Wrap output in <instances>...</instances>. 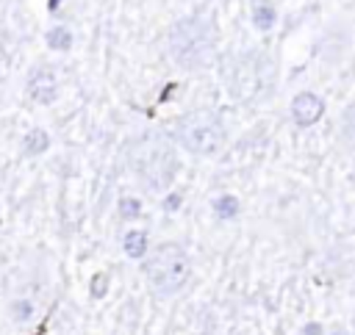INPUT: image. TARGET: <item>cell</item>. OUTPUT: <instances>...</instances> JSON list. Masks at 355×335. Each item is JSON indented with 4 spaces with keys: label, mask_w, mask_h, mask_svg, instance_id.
<instances>
[{
    "label": "cell",
    "mask_w": 355,
    "mask_h": 335,
    "mask_svg": "<svg viewBox=\"0 0 355 335\" xmlns=\"http://www.w3.org/2000/svg\"><path fill=\"white\" fill-rule=\"evenodd\" d=\"M122 249L128 252V257H144V252H147V233L144 230H128L122 235Z\"/></svg>",
    "instance_id": "cell-8"
},
{
    "label": "cell",
    "mask_w": 355,
    "mask_h": 335,
    "mask_svg": "<svg viewBox=\"0 0 355 335\" xmlns=\"http://www.w3.org/2000/svg\"><path fill=\"white\" fill-rule=\"evenodd\" d=\"M11 310H14V318L25 321V318H31V310H33V305H31V302H14V305H11Z\"/></svg>",
    "instance_id": "cell-16"
},
{
    "label": "cell",
    "mask_w": 355,
    "mask_h": 335,
    "mask_svg": "<svg viewBox=\"0 0 355 335\" xmlns=\"http://www.w3.org/2000/svg\"><path fill=\"white\" fill-rule=\"evenodd\" d=\"M211 208H214V216H216V219L227 221V219H233V216L239 213V199H236L233 194H222V197L214 199Z\"/></svg>",
    "instance_id": "cell-10"
},
{
    "label": "cell",
    "mask_w": 355,
    "mask_h": 335,
    "mask_svg": "<svg viewBox=\"0 0 355 335\" xmlns=\"http://www.w3.org/2000/svg\"><path fill=\"white\" fill-rule=\"evenodd\" d=\"M175 138L191 155L211 158L225 147L227 133H225V125H222L219 114H214L208 108H197V111L180 116V122L175 127Z\"/></svg>",
    "instance_id": "cell-5"
},
{
    "label": "cell",
    "mask_w": 355,
    "mask_h": 335,
    "mask_svg": "<svg viewBox=\"0 0 355 335\" xmlns=\"http://www.w3.org/2000/svg\"><path fill=\"white\" fill-rule=\"evenodd\" d=\"M275 19H277V11H275L269 3H258V6L252 8V22H255L258 30H272Z\"/></svg>",
    "instance_id": "cell-12"
},
{
    "label": "cell",
    "mask_w": 355,
    "mask_h": 335,
    "mask_svg": "<svg viewBox=\"0 0 355 335\" xmlns=\"http://www.w3.org/2000/svg\"><path fill=\"white\" fill-rule=\"evenodd\" d=\"M305 335H322V327L319 324H308L305 327Z\"/></svg>",
    "instance_id": "cell-18"
},
{
    "label": "cell",
    "mask_w": 355,
    "mask_h": 335,
    "mask_svg": "<svg viewBox=\"0 0 355 335\" xmlns=\"http://www.w3.org/2000/svg\"><path fill=\"white\" fill-rule=\"evenodd\" d=\"M178 205H180V197H178V194H169V199L164 202V208H169V210H175Z\"/></svg>",
    "instance_id": "cell-17"
},
{
    "label": "cell",
    "mask_w": 355,
    "mask_h": 335,
    "mask_svg": "<svg viewBox=\"0 0 355 335\" xmlns=\"http://www.w3.org/2000/svg\"><path fill=\"white\" fill-rule=\"evenodd\" d=\"M330 335H349V332H330Z\"/></svg>",
    "instance_id": "cell-19"
},
{
    "label": "cell",
    "mask_w": 355,
    "mask_h": 335,
    "mask_svg": "<svg viewBox=\"0 0 355 335\" xmlns=\"http://www.w3.org/2000/svg\"><path fill=\"white\" fill-rule=\"evenodd\" d=\"M47 47L55 50V53H67V50L72 47V33H69L64 25L50 28V30H47Z\"/></svg>",
    "instance_id": "cell-11"
},
{
    "label": "cell",
    "mask_w": 355,
    "mask_h": 335,
    "mask_svg": "<svg viewBox=\"0 0 355 335\" xmlns=\"http://www.w3.org/2000/svg\"><path fill=\"white\" fill-rule=\"evenodd\" d=\"M128 166L147 188L164 191L178 174V155L164 136L144 133L128 144Z\"/></svg>",
    "instance_id": "cell-1"
},
{
    "label": "cell",
    "mask_w": 355,
    "mask_h": 335,
    "mask_svg": "<svg viewBox=\"0 0 355 335\" xmlns=\"http://www.w3.org/2000/svg\"><path fill=\"white\" fill-rule=\"evenodd\" d=\"M105 291H108V274L105 271H97L92 277V296L100 299V296H105Z\"/></svg>",
    "instance_id": "cell-15"
},
{
    "label": "cell",
    "mask_w": 355,
    "mask_h": 335,
    "mask_svg": "<svg viewBox=\"0 0 355 335\" xmlns=\"http://www.w3.org/2000/svg\"><path fill=\"white\" fill-rule=\"evenodd\" d=\"M25 89H28V97H31V100H36V102H42V105H50V102L55 100V94H58V83H55L53 69H47V66L33 69V72L28 75Z\"/></svg>",
    "instance_id": "cell-7"
},
{
    "label": "cell",
    "mask_w": 355,
    "mask_h": 335,
    "mask_svg": "<svg viewBox=\"0 0 355 335\" xmlns=\"http://www.w3.org/2000/svg\"><path fill=\"white\" fill-rule=\"evenodd\" d=\"M166 50H169V58L180 69H186V72L205 69L216 53L214 25L200 17L178 19L166 33Z\"/></svg>",
    "instance_id": "cell-2"
},
{
    "label": "cell",
    "mask_w": 355,
    "mask_h": 335,
    "mask_svg": "<svg viewBox=\"0 0 355 335\" xmlns=\"http://www.w3.org/2000/svg\"><path fill=\"white\" fill-rule=\"evenodd\" d=\"M341 133H344L347 144L355 147V102H352V105L344 111V116H341Z\"/></svg>",
    "instance_id": "cell-13"
},
{
    "label": "cell",
    "mask_w": 355,
    "mask_h": 335,
    "mask_svg": "<svg viewBox=\"0 0 355 335\" xmlns=\"http://www.w3.org/2000/svg\"><path fill=\"white\" fill-rule=\"evenodd\" d=\"M222 78L233 97H239L244 102H255L269 94V89L275 83V64L263 53L247 50V53H241L236 58L230 55L225 61Z\"/></svg>",
    "instance_id": "cell-3"
},
{
    "label": "cell",
    "mask_w": 355,
    "mask_h": 335,
    "mask_svg": "<svg viewBox=\"0 0 355 335\" xmlns=\"http://www.w3.org/2000/svg\"><path fill=\"white\" fill-rule=\"evenodd\" d=\"M119 213H122V219H136L141 213V202L136 197H122L119 199Z\"/></svg>",
    "instance_id": "cell-14"
},
{
    "label": "cell",
    "mask_w": 355,
    "mask_h": 335,
    "mask_svg": "<svg viewBox=\"0 0 355 335\" xmlns=\"http://www.w3.org/2000/svg\"><path fill=\"white\" fill-rule=\"evenodd\" d=\"M288 111H291V119H294L300 127H311L313 122L322 119L324 102H322V97L313 94V91H300V94H294Z\"/></svg>",
    "instance_id": "cell-6"
},
{
    "label": "cell",
    "mask_w": 355,
    "mask_h": 335,
    "mask_svg": "<svg viewBox=\"0 0 355 335\" xmlns=\"http://www.w3.org/2000/svg\"><path fill=\"white\" fill-rule=\"evenodd\" d=\"M144 274H147V280H150V285L158 296H172L189 282L191 260H189V255L180 244L166 241V244H158L147 255Z\"/></svg>",
    "instance_id": "cell-4"
},
{
    "label": "cell",
    "mask_w": 355,
    "mask_h": 335,
    "mask_svg": "<svg viewBox=\"0 0 355 335\" xmlns=\"http://www.w3.org/2000/svg\"><path fill=\"white\" fill-rule=\"evenodd\" d=\"M47 147H50V136H47L42 127L28 130L25 138H22V150H25V155H42Z\"/></svg>",
    "instance_id": "cell-9"
}]
</instances>
